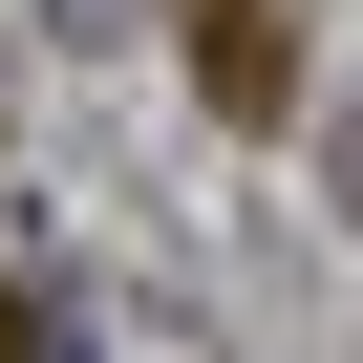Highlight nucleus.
Listing matches in <instances>:
<instances>
[{"mask_svg": "<svg viewBox=\"0 0 363 363\" xmlns=\"http://www.w3.org/2000/svg\"><path fill=\"white\" fill-rule=\"evenodd\" d=\"M0 363H22V299H0Z\"/></svg>", "mask_w": 363, "mask_h": 363, "instance_id": "f257e3e1", "label": "nucleus"}]
</instances>
